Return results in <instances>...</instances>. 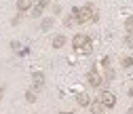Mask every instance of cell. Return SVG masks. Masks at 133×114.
<instances>
[{
	"mask_svg": "<svg viewBox=\"0 0 133 114\" xmlns=\"http://www.w3.org/2000/svg\"><path fill=\"white\" fill-rule=\"evenodd\" d=\"M102 66H104V68L108 70V68L112 66V59H110V57H104V59H102Z\"/></svg>",
	"mask_w": 133,
	"mask_h": 114,
	"instance_id": "obj_17",
	"label": "cell"
},
{
	"mask_svg": "<svg viewBox=\"0 0 133 114\" xmlns=\"http://www.w3.org/2000/svg\"><path fill=\"white\" fill-rule=\"evenodd\" d=\"M78 51H80L82 55H91V53H93V44H91V40H89L87 44H82V46L78 49Z\"/></svg>",
	"mask_w": 133,
	"mask_h": 114,
	"instance_id": "obj_11",
	"label": "cell"
},
{
	"mask_svg": "<svg viewBox=\"0 0 133 114\" xmlns=\"http://www.w3.org/2000/svg\"><path fill=\"white\" fill-rule=\"evenodd\" d=\"M65 40H68V38H65L63 34H57V36L51 40V46H53V49H61V46L65 44Z\"/></svg>",
	"mask_w": 133,
	"mask_h": 114,
	"instance_id": "obj_7",
	"label": "cell"
},
{
	"mask_svg": "<svg viewBox=\"0 0 133 114\" xmlns=\"http://www.w3.org/2000/svg\"><path fill=\"white\" fill-rule=\"evenodd\" d=\"M106 80H114V70H112V68L106 70Z\"/></svg>",
	"mask_w": 133,
	"mask_h": 114,
	"instance_id": "obj_18",
	"label": "cell"
},
{
	"mask_svg": "<svg viewBox=\"0 0 133 114\" xmlns=\"http://www.w3.org/2000/svg\"><path fill=\"white\" fill-rule=\"evenodd\" d=\"M32 9V0H17V11L19 13H25Z\"/></svg>",
	"mask_w": 133,
	"mask_h": 114,
	"instance_id": "obj_9",
	"label": "cell"
},
{
	"mask_svg": "<svg viewBox=\"0 0 133 114\" xmlns=\"http://www.w3.org/2000/svg\"><path fill=\"white\" fill-rule=\"evenodd\" d=\"M127 114H133V108H129V110H127Z\"/></svg>",
	"mask_w": 133,
	"mask_h": 114,
	"instance_id": "obj_22",
	"label": "cell"
},
{
	"mask_svg": "<svg viewBox=\"0 0 133 114\" xmlns=\"http://www.w3.org/2000/svg\"><path fill=\"white\" fill-rule=\"evenodd\" d=\"M2 95H4V89H2V87H0V99H2Z\"/></svg>",
	"mask_w": 133,
	"mask_h": 114,
	"instance_id": "obj_21",
	"label": "cell"
},
{
	"mask_svg": "<svg viewBox=\"0 0 133 114\" xmlns=\"http://www.w3.org/2000/svg\"><path fill=\"white\" fill-rule=\"evenodd\" d=\"M25 102L34 104V102H36V91H25Z\"/></svg>",
	"mask_w": 133,
	"mask_h": 114,
	"instance_id": "obj_12",
	"label": "cell"
},
{
	"mask_svg": "<svg viewBox=\"0 0 133 114\" xmlns=\"http://www.w3.org/2000/svg\"><path fill=\"white\" fill-rule=\"evenodd\" d=\"M30 13H32V17H40V15H42V9H40V6L36 4L34 9H32V11H30Z\"/></svg>",
	"mask_w": 133,
	"mask_h": 114,
	"instance_id": "obj_16",
	"label": "cell"
},
{
	"mask_svg": "<svg viewBox=\"0 0 133 114\" xmlns=\"http://www.w3.org/2000/svg\"><path fill=\"white\" fill-rule=\"evenodd\" d=\"M63 25L65 28H74V25H78V19L74 17V15H68V17L63 19Z\"/></svg>",
	"mask_w": 133,
	"mask_h": 114,
	"instance_id": "obj_10",
	"label": "cell"
},
{
	"mask_svg": "<svg viewBox=\"0 0 133 114\" xmlns=\"http://www.w3.org/2000/svg\"><path fill=\"white\" fill-rule=\"evenodd\" d=\"M76 104H78L80 108H87V106L91 104V97H89L87 93H78V95H76Z\"/></svg>",
	"mask_w": 133,
	"mask_h": 114,
	"instance_id": "obj_5",
	"label": "cell"
},
{
	"mask_svg": "<svg viewBox=\"0 0 133 114\" xmlns=\"http://www.w3.org/2000/svg\"><path fill=\"white\" fill-rule=\"evenodd\" d=\"M53 25H55V19H53V17H44V19L40 21V30H42V32H49Z\"/></svg>",
	"mask_w": 133,
	"mask_h": 114,
	"instance_id": "obj_8",
	"label": "cell"
},
{
	"mask_svg": "<svg viewBox=\"0 0 133 114\" xmlns=\"http://www.w3.org/2000/svg\"><path fill=\"white\" fill-rule=\"evenodd\" d=\"M99 102H102L106 108H114L116 106V95L112 91H102V95H99Z\"/></svg>",
	"mask_w": 133,
	"mask_h": 114,
	"instance_id": "obj_1",
	"label": "cell"
},
{
	"mask_svg": "<svg viewBox=\"0 0 133 114\" xmlns=\"http://www.w3.org/2000/svg\"><path fill=\"white\" fill-rule=\"evenodd\" d=\"M125 30H127V34H129V32H133V15L125 19Z\"/></svg>",
	"mask_w": 133,
	"mask_h": 114,
	"instance_id": "obj_13",
	"label": "cell"
},
{
	"mask_svg": "<svg viewBox=\"0 0 133 114\" xmlns=\"http://www.w3.org/2000/svg\"><path fill=\"white\" fill-rule=\"evenodd\" d=\"M121 66H123V68H131V66H133V57H123V59H121Z\"/></svg>",
	"mask_w": 133,
	"mask_h": 114,
	"instance_id": "obj_14",
	"label": "cell"
},
{
	"mask_svg": "<svg viewBox=\"0 0 133 114\" xmlns=\"http://www.w3.org/2000/svg\"><path fill=\"white\" fill-rule=\"evenodd\" d=\"M125 44H127L129 49H133V32H129V34L125 36Z\"/></svg>",
	"mask_w": 133,
	"mask_h": 114,
	"instance_id": "obj_15",
	"label": "cell"
},
{
	"mask_svg": "<svg viewBox=\"0 0 133 114\" xmlns=\"http://www.w3.org/2000/svg\"><path fill=\"white\" fill-rule=\"evenodd\" d=\"M89 40H91V38H89L87 34H76V36L72 38V46H74V49H76V51H78V49H80L82 44H87Z\"/></svg>",
	"mask_w": 133,
	"mask_h": 114,
	"instance_id": "obj_4",
	"label": "cell"
},
{
	"mask_svg": "<svg viewBox=\"0 0 133 114\" xmlns=\"http://www.w3.org/2000/svg\"><path fill=\"white\" fill-rule=\"evenodd\" d=\"M36 4H38V6H40V9H44V6H46V4H49V0H38V2H36Z\"/></svg>",
	"mask_w": 133,
	"mask_h": 114,
	"instance_id": "obj_19",
	"label": "cell"
},
{
	"mask_svg": "<svg viewBox=\"0 0 133 114\" xmlns=\"http://www.w3.org/2000/svg\"><path fill=\"white\" fill-rule=\"evenodd\" d=\"M91 108V114H106V106L102 104V102H93V104H89Z\"/></svg>",
	"mask_w": 133,
	"mask_h": 114,
	"instance_id": "obj_6",
	"label": "cell"
},
{
	"mask_svg": "<svg viewBox=\"0 0 133 114\" xmlns=\"http://www.w3.org/2000/svg\"><path fill=\"white\" fill-rule=\"evenodd\" d=\"M59 114H72V112H59Z\"/></svg>",
	"mask_w": 133,
	"mask_h": 114,
	"instance_id": "obj_23",
	"label": "cell"
},
{
	"mask_svg": "<svg viewBox=\"0 0 133 114\" xmlns=\"http://www.w3.org/2000/svg\"><path fill=\"white\" fill-rule=\"evenodd\" d=\"M87 80H89V85H91V87H99L104 78L99 76V74H97V70L93 68V70H89V74H87Z\"/></svg>",
	"mask_w": 133,
	"mask_h": 114,
	"instance_id": "obj_3",
	"label": "cell"
},
{
	"mask_svg": "<svg viewBox=\"0 0 133 114\" xmlns=\"http://www.w3.org/2000/svg\"><path fill=\"white\" fill-rule=\"evenodd\" d=\"M44 87V74L42 72H32V91H40Z\"/></svg>",
	"mask_w": 133,
	"mask_h": 114,
	"instance_id": "obj_2",
	"label": "cell"
},
{
	"mask_svg": "<svg viewBox=\"0 0 133 114\" xmlns=\"http://www.w3.org/2000/svg\"><path fill=\"white\" fill-rule=\"evenodd\" d=\"M53 13L59 15V13H61V6H59V4H53Z\"/></svg>",
	"mask_w": 133,
	"mask_h": 114,
	"instance_id": "obj_20",
	"label": "cell"
}]
</instances>
